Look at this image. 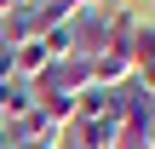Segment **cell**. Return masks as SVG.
Returning <instances> with one entry per match:
<instances>
[{
	"label": "cell",
	"instance_id": "obj_3",
	"mask_svg": "<svg viewBox=\"0 0 155 149\" xmlns=\"http://www.w3.org/2000/svg\"><path fill=\"white\" fill-rule=\"evenodd\" d=\"M109 23H115V6H86V11H75V57H98L104 52V40H109Z\"/></svg>",
	"mask_w": 155,
	"mask_h": 149
},
{
	"label": "cell",
	"instance_id": "obj_12",
	"mask_svg": "<svg viewBox=\"0 0 155 149\" xmlns=\"http://www.w3.org/2000/svg\"><path fill=\"white\" fill-rule=\"evenodd\" d=\"M29 149H63V144H29Z\"/></svg>",
	"mask_w": 155,
	"mask_h": 149
},
{
	"label": "cell",
	"instance_id": "obj_8",
	"mask_svg": "<svg viewBox=\"0 0 155 149\" xmlns=\"http://www.w3.org/2000/svg\"><path fill=\"white\" fill-rule=\"evenodd\" d=\"M40 46H46V57H52V63H63V57H75V29H69V23H58V29H46V34H40Z\"/></svg>",
	"mask_w": 155,
	"mask_h": 149
},
{
	"label": "cell",
	"instance_id": "obj_10",
	"mask_svg": "<svg viewBox=\"0 0 155 149\" xmlns=\"http://www.w3.org/2000/svg\"><path fill=\"white\" fill-rule=\"evenodd\" d=\"M6 80H17V75H12V52L0 46V86H6Z\"/></svg>",
	"mask_w": 155,
	"mask_h": 149
},
{
	"label": "cell",
	"instance_id": "obj_5",
	"mask_svg": "<svg viewBox=\"0 0 155 149\" xmlns=\"http://www.w3.org/2000/svg\"><path fill=\"white\" fill-rule=\"evenodd\" d=\"M132 80L155 92V23H138V34H132Z\"/></svg>",
	"mask_w": 155,
	"mask_h": 149
},
{
	"label": "cell",
	"instance_id": "obj_1",
	"mask_svg": "<svg viewBox=\"0 0 155 149\" xmlns=\"http://www.w3.org/2000/svg\"><path fill=\"white\" fill-rule=\"evenodd\" d=\"M132 34H138V11H132V6H115L109 40H104V52L92 57V80H98L104 92H115V86L132 80Z\"/></svg>",
	"mask_w": 155,
	"mask_h": 149
},
{
	"label": "cell",
	"instance_id": "obj_11",
	"mask_svg": "<svg viewBox=\"0 0 155 149\" xmlns=\"http://www.w3.org/2000/svg\"><path fill=\"white\" fill-rule=\"evenodd\" d=\"M86 6H109V0H81V11H86Z\"/></svg>",
	"mask_w": 155,
	"mask_h": 149
},
{
	"label": "cell",
	"instance_id": "obj_2",
	"mask_svg": "<svg viewBox=\"0 0 155 149\" xmlns=\"http://www.w3.org/2000/svg\"><path fill=\"white\" fill-rule=\"evenodd\" d=\"M98 80H92V63L86 57H63V63H46V75L35 80V98L40 92H58V98H81V92H92Z\"/></svg>",
	"mask_w": 155,
	"mask_h": 149
},
{
	"label": "cell",
	"instance_id": "obj_6",
	"mask_svg": "<svg viewBox=\"0 0 155 149\" xmlns=\"http://www.w3.org/2000/svg\"><path fill=\"white\" fill-rule=\"evenodd\" d=\"M46 63H52V57H46V46H40V40H29V46H12V75H17L23 86H35V80L46 75Z\"/></svg>",
	"mask_w": 155,
	"mask_h": 149
},
{
	"label": "cell",
	"instance_id": "obj_9",
	"mask_svg": "<svg viewBox=\"0 0 155 149\" xmlns=\"http://www.w3.org/2000/svg\"><path fill=\"white\" fill-rule=\"evenodd\" d=\"M150 115H155V109H150ZM150 115H144V121H121L115 149H155V144H150Z\"/></svg>",
	"mask_w": 155,
	"mask_h": 149
},
{
	"label": "cell",
	"instance_id": "obj_13",
	"mask_svg": "<svg viewBox=\"0 0 155 149\" xmlns=\"http://www.w3.org/2000/svg\"><path fill=\"white\" fill-rule=\"evenodd\" d=\"M109 6H127V0H109Z\"/></svg>",
	"mask_w": 155,
	"mask_h": 149
},
{
	"label": "cell",
	"instance_id": "obj_4",
	"mask_svg": "<svg viewBox=\"0 0 155 149\" xmlns=\"http://www.w3.org/2000/svg\"><path fill=\"white\" fill-rule=\"evenodd\" d=\"M121 138V115H98V121H75L63 132V149H115Z\"/></svg>",
	"mask_w": 155,
	"mask_h": 149
},
{
	"label": "cell",
	"instance_id": "obj_7",
	"mask_svg": "<svg viewBox=\"0 0 155 149\" xmlns=\"http://www.w3.org/2000/svg\"><path fill=\"white\" fill-rule=\"evenodd\" d=\"M29 109H35V86L6 80V86H0V121H23Z\"/></svg>",
	"mask_w": 155,
	"mask_h": 149
}]
</instances>
